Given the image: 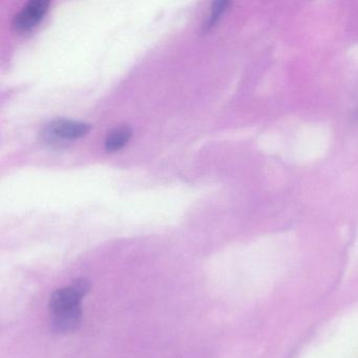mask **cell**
Returning <instances> with one entry per match:
<instances>
[{
	"label": "cell",
	"mask_w": 358,
	"mask_h": 358,
	"mask_svg": "<svg viewBox=\"0 0 358 358\" xmlns=\"http://www.w3.org/2000/svg\"><path fill=\"white\" fill-rule=\"evenodd\" d=\"M90 289L89 280L77 278L72 284L58 289L52 294L49 310L54 330L66 333L78 329L83 317V299Z\"/></svg>",
	"instance_id": "6da1fadb"
},
{
	"label": "cell",
	"mask_w": 358,
	"mask_h": 358,
	"mask_svg": "<svg viewBox=\"0 0 358 358\" xmlns=\"http://www.w3.org/2000/svg\"><path fill=\"white\" fill-rule=\"evenodd\" d=\"M91 129V125L80 121L56 119L45 125L41 137L48 143L59 144L85 137Z\"/></svg>",
	"instance_id": "7a4b0ae2"
},
{
	"label": "cell",
	"mask_w": 358,
	"mask_h": 358,
	"mask_svg": "<svg viewBox=\"0 0 358 358\" xmlns=\"http://www.w3.org/2000/svg\"><path fill=\"white\" fill-rule=\"evenodd\" d=\"M49 8L50 3L47 0L30 1L14 17V29L20 33L31 32L45 20Z\"/></svg>",
	"instance_id": "3957f363"
},
{
	"label": "cell",
	"mask_w": 358,
	"mask_h": 358,
	"mask_svg": "<svg viewBox=\"0 0 358 358\" xmlns=\"http://www.w3.org/2000/svg\"><path fill=\"white\" fill-rule=\"evenodd\" d=\"M133 136V131L129 127H119L113 129L106 140V150L108 152H118L122 150Z\"/></svg>",
	"instance_id": "277c9868"
},
{
	"label": "cell",
	"mask_w": 358,
	"mask_h": 358,
	"mask_svg": "<svg viewBox=\"0 0 358 358\" xmlns=\"http://www.w3.org/2000/svg\"><path fill=\"white\" fill-rule=\"evenodd\" d=\"M228 6H229V3H226V1L215 3V5H213V9H211V14L210 16H209L208 20H207L205 28L210 29L211 27L215 26V24H217V20L221 18L224 12L227 9Z\"/></svg>",
	"instance_id": "5b68a950"
}]
</instances>
